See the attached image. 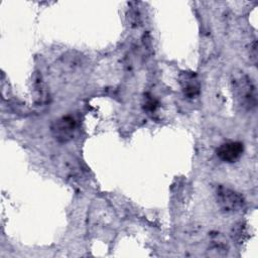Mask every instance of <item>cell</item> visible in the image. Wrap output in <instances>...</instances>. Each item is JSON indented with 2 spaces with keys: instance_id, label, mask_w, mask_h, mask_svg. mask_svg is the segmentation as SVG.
I'll list each match as a JSON object with an SVG mask.
<instances>
[{
  "instance_id": "5b68a950",
  "label": "cell",
  "mask_w": 258,
  "mask_h": 258,
  "mask_svg": "<svg viewBox=\"0 0 258 258\" xmlns=\"http://www.w3.org/2000/svg\"><path fill=\"white\" fill-rule=\"evenodd\" d=\"M179 84L186 98L194 99L200 94V82L196 74L183 72L179 75Z\"/></svg>"
},
{
  "instance_id": "277c9868",
  "label": "cell",
  "mask_w": 258,
  "mask_h": 258,
  "mask_svg": "<svg viewBox=\"0 0 258 258\" xmlns=\"http://www.w3.org/2000/svg\"><path fill=\"white\" fill-rule=\"evenodd\" d=\"M244 146L239 141H229L221 144L217 148V156L224 162H236L243 154Z\"/></svg>"
},
{
  "instance_id": "6da1fadb",
  "label": "cell",
  "mask_w": 258,
  "mask_h": 258,
  "mask_svg": "<svg viewBox=\"0 0 258 258\" xmlns=\"http://www.w3.org/2000/svg\"><path fill=\"white\" fill-rule=\"evenodd\" d=\"M233 95L238 105L246 110L251 111L256 107L257 94L252 80L243 72L233 74L232 77Z\"/></svg>"
},
{
  "instance_id": "7a4b0ae2",
  "label": "cell",
  "mask_w": 258,
  "mask_h": 258,
  "mask_svg": "<svg viewBox=\"0 0 258 258\" xmlns=\"http://www.w3.org/2000/svg\"><path fill=\"white\" fill-rule=\"evenodd\" d=\"M216 200L221 210L226 213H239L245 206V200L238 191L224 185L217 187Z\"/></svg>"
},
{
  "instance_id": "8992f818",
  "label": "cell",
  "mask_w": 258,
  "mask_h": 258,
  "mask_svg": "<svg viewBox=\"0 0 258 258\" xmlns=\"http://www.w3.org/2000/svg\"><path fill=\"white\" fill-rule=\"evenodd\" d=\"M157 106H158V103L156 102L155 99L151 98L150 96L146 97V100H145V103H144V109H146L147 111L152 112V111H155Z\"/></svg>"
},
{
  "instance_id": "3957f363",
  "label": "cell",
  "mask_w": 258,
  "mask_h": 258,
  "mask_svg": "<svg viewBox=\"0 0 258 258\" xmlns=\"http://www.w3.org/2000/svg\"><path fill=\"white\" fill-rule=\"evenodd\" d=\"M76 128H77L76 120L71 115L62 116L56 119L50 127L53 138L60 143H66L72 140L75 135Z\"/></svg>"
}]
</instances>
